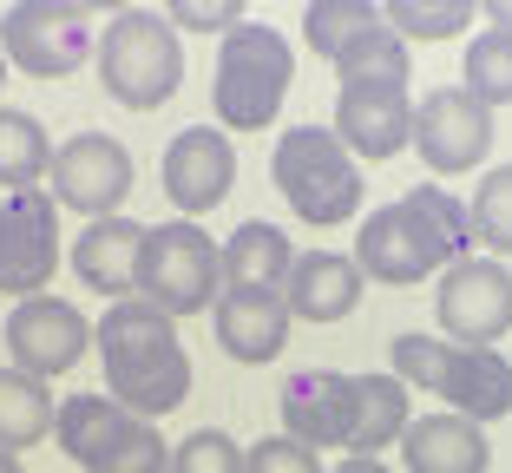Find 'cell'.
I'll return each instance as SVG.
<instances>
[{
	"label": "cell",
	"mask_w": 512,
	"mask_h": 473,
	"mask_svg": "<svg viewBox=\"0 0 512 473\" xmlns=\"http://www.w3.org/2000/svg\"><path fill=\"white\" fill-rule=\"evenodd\" d=\"M92 349L106 362V395L138 421H165L184 395H191V355L178 342V322L165 309H151L145 296H119L106 303Z\"/></svg>",
	"instance_id": "obj_1"
},
{
	"label": "cell",
	"mask_w": 512,
	"mask_h": 473,
	"mask_svg": "<svg viewBox=\"0 0 512 473\" xmlns=\"http://www.w3.org/2000/svg\"><path fill=\"white\" fill-rule=\"evenodd\" d=\"M460 257H473V217L440 184H414L407 198L368 211L362 237H355L362 276L368 283H394V290L421 283V276H440Z\"/></svg>",
	"instance_id": "obj_2"
},
{
	"label": "cell",
	"mask_w": 512,
	"mask_h": 473,
	"mask_svg": "<svg viewBox=\"0 0 512 473\" xmlns=\"http://www.w3.org/2000/svg\"><path fill=\"white\" fill-rule=\"evenodd\" d=\"M289 79H296V53L276 27H256V20H237V27L217 40V79H211V106L224 132H263V125L283 112Z\"/></svg>",
	"instance_id": "obj_3"
},
{
	"label": "cell",
	"mask_w": 512,
	"mask_h": 473,
	"mask_svg": "<svg viewBox=\"0 0 512 473\" xmlns=\"http://www.w3.org/2000/svg\"><path fill=\"white\" fill-rule=\"evenodd\" d=\"M92 66H99V86H106L119 106L158 112L184 79V40L165 14L125 7V14L106 20V33L92 46Z\"/></svg>",
	"instance_id": "obj_4"
},
{
	"label": "cell",
	"mask_w": 512,
	"mask_h": 473,
	"mask_svg": "<svg viewBox=\"0 0 512 473\" xmlns=\"http://www.w3.org/2000/svg\"><path fill=\"white\" fill-rule=\"evenodd\" d=\"M276 191L289 198V211L316 230H335L362 211V165L329 125H289L276 138Z\"/></svg>",
	"instance_id": "obj_5"
},
{
	"label": "cell",
	"mask_w": 512,
	"mask_h": 473,
	"mask_svg": "<svg viewBox=\"0 0 512 473\" xmlns=\"http://www.w3.org/2000/svg\"><path fill=\"white\" fill-rule=\"evenodd\" d=\"M53 441L86 473H171V447L158 434V421L125 414L106 388L99 395H66L53 408Z\"/></svg>",
	"instance_id": "obj_6"
},
{
	"label": "cell",
	"mask_w": 512,
	"mask_h": 473,
	"mask_svg": "<svg viewBox=\"0 0 512 473\" xmlns=\"http://www.w3.org/2000/svg\"><path fill=\"white\" fill-rule=\"evenodd\" d=\"M151 309L178 316H204L224 296V257H217L211 230L178 217V224H145V250H138V290Z\"/></svg>",
	"instance_id": "obj_7"
},
{
	"label": "cell",
	"mask_w": 512,
	"mask_h": 473,
	"mask_svg": "<svg viewBox=\"0 0 512 473\" xmlns=\"http://www.w3.org/2000/svg\"><path fill=\"white\" fill-rule=\"evenodd\" d=\"M92 14L73 0H14L0 14V60L20 66L27 79H66L92 60Z\"/></svg>",
	"instance_id": "obj_8"
},
{
	"label": "cell",
	"mask_w": 512,
	"mask_h": 473,
	"mask_svg": "<svg viewBox=\"0 0 512 473\" xmlns=\"http://www.w3.org/2000/svg\"><path fill=\"white\" fill-rule=\"evenodd\" d=\"M440 336L460 349H493L512 329V270L499 257H460L440 270V296H434Z\"/></svg>",
	"instance_id": "obj_9"
},
{
	"label": "cell",
	"mask_w": 512,
	"mask_h": 473,
	"mask_svg": "<svg viewBox=\"0 0 512 473\" xmlns=\"http://www.w3.org/2000/svg\"><path fill=\"white\" fill-rule=\"evenodd\" d=\"M60 270V204L46 184L0 198V296H46Z\"/></svg>",
	"instance_id": "obj_10"
},
{
	"label": "cell",
	"mask_w": 512,
	"mask_h": 473,
	"mask_svg": "<svg viewBox=\"0 0 512 473\" xmlns=\"http://www.w3.org/2000/svg\"><path fill=\"white\" fill-rule=\"evenodd\" d=\"M414 73H348L342 99H335V125L329 132L342 138L355 165H381V158L407 152V125H414V92H407Z\"/></svg>",
	"instance_id": "obj_11"
},
{
	"label": "cell",
	"mask_w": 512,
	"mask_h": 473,
	"mask_svg": "<svg viewBox=\"0 0 512 473\" xmlns=\"http://www.w3.org/2000/svg\"><path fill=\"white\" fill-rule=\"evenodd\" d=\"M407 145L421 152L427 171L460 178V171H473L493 152V112H486L467 86H434V92H421V106H414Z\"/></svg>",
	"instance_id": "obj_12"
},
{
	"label": "cell",
	"mask_w": 512,
	"mask_h": 473,
	"mask_svg": "<svg viewBox=\"0 0 512 473\" xmlns=\"http://www.w3.org/2000/svg\"><path fill=\"white\" fill-rule=\"evenodd\" d=\"M53 204L92 217H119V204L132 198V152L112 132H73L66 145H53Z\"/></svg>",
	"instance_id": "obj_13"
},
{
	"label": "cell",
	"mask_w": 512,
	"mask_h": 473,
	"mask_svg": "<svg viewBox=\"0 0 512 473\" xmlns=\"http://www.w3.org/2000/svg\"><path fill=\"white\" fill-rule=\"evenodd\" d=\"M86 349H92V322L66 296H20L14 316H7V355H14V368L33 375V382L66 375Z\"/></svg>",
	"instance_id": "obj_14"
},
{
	"label": "cell",
	"mask_w": 512,
	"mask_h": 473,
	"mask_svg": "<svg viewBox=\"0 0 512 473\" xmlns=\"http://www.w3.org/2000/svg\"><path fill=\"white\" fill-rule=\"evenodd\" d=\"M230 184H237V145L224 125H184L165 145V198L191 224L230 198Z\"/></svg>",
	"instance_id": "obj_15"
},
{
	"label": "cell",
	"mask_w": 512,
	"mask_h": 473,
	"mask_svg": "<svg viewBox=\"0 0 512 473\" xmlns=\"http://www.w3.org/2000/svg\"><path fill=\"white\" fill-rule=\"evenodd\" d=\"M348 421H355V375L342 368H302L283 382V428L302 447H348Z\"/></svg>",
	"instance_id": "obj_16"
},
{
	"label": "cell",
	"mask_w": 512,
	"mask_h": 473,
	"mask_svg": "<svg viewBox=\"0 0 512 473\" xmlns=\"http://www.w3.org/2000/svg\"><path fill=\"white\" fill-rule=\"evenodd\" d=\"M368 276L355 257H342V250H296V263H289L283 276V303L296 322H342L355 316V303H362Z\"/></svg>",
	"instance_id": "obj_17"
},
{
	"label": "cell",
	"mask_w": 512,
	"mask_h": 473,
	"mask_svg": "<svg viewBox=\"0 0 512 473\" xmlns=\"http://www.w3.org/2000/svg\"><path fill=\"white\" fill-rule=\"evenodd\" d=\"M211 322H217V342H224L230 362H276L296 316H289L283 290H224Z\"/></svg>",
	"instance_id": "obj_18"
},
{
	"label": "cell",
	"mask_w": 512,
	"mask_h": 473,
	"mask_svg": "<svg viewBox=\"0 0 512 473\" xmlns=\"http://www.w3.org/2000/svg\"><path fill=\"white\" fill-rule=\"evenodd\" d=\"M401 460H407V473H486V467H493V447H486L480 421L440 408V414L407 421Z\"/></svg>",
	"instance_id": "obj_19"
},
{
	"label": "cell",
	"mask_w": 512,
	"mask_h": 473,
	"mask_svg": "<svg viewBox=\"0 0 512 473\" xmlns=\"http://www.w3.org/2000/svg\"><path fill=\"white\" fill-rule=\"evenodd\" d=\"M138 250H145V224H132V217H92L73 237V270L86 290L119 303V296L138 290Z\"/></svg>",
	"instance_id": "obj_20"
},
{
	"label": "cell",
	"mask_w": 512,
	"mask_h": 473,
	"mask_svg": "<svg viewBox=\"0 0 512 473\" xmlns=\"http://www.w3.org/2000/svg\"><path fill=\"white\" fill-rule=\"evenodd\" d=\"M434 395L447 401L453 414H467V421H499V414H512V362L499 349H460L453 342L447 349V368H440Z\"/></svg>",
	"instance_id": "obj_21"
},
{
	"label": "cell",
	"mask_w": 512,
	"mask_h": 473,
	"mask_svg": "<svg viewBox=\"0 0 512 473\" xmlns=\"http://www.w3.org/2000/svg\"><path fill=\"white\" fill-rule=\"evenodd\" d=\"M217 257H224V290H283L289 263H296V244L276 224L250 217V224H237L217 244Z\"/></svg>",
	"instance_id": "obj_22"
},
{
	"label": "cell",
	"mask_w": 512,
	"mask_h": 473,
	"mask_svg": "<svg viewBox=\"0 0 512 473\" xmlns=\"http://www.w3.org/2000/svg\"><path fill=\"white\" fill-rule=\"evenodd\" d=\"M414 421L401 375H355V421H348V454L381 460V447H394Z\"/></svg>",
	"instance_id": "obj_23"
},
{
	"label": "cell",
	"mask_w": 512,
	"mask_h": 473,
	"mask_svg": "<svg viewBox=\"0 0 512 473\" xmlns=\"http://www.w3.org/2000/svg\"><path fill=\"white\" fill-rule=\"evenodd\" d=\"M375 27H381V0H309V7H302V40L329 66L342 60L355 40H368Z\"/></svg>",
	"instance_id": "obj_24"
},
{
	"label": "cell",
	"mask_w": 512,
	"mask_h": 473,
	"mask_svg": "<svg viewBox=\"0 0 512 473\" xmlns=\"http://www.w3.org/2000/svg\"><path fill=\"white\" fill-rule=\"evenodd\" d=\"M46 434H53V395H46V382L20 375V368H0V454L40 447Z\"/></svg>",
	"instance_id": "obj_25"
},
{
	"label": "cell",
	"mask_w": 512,
	"mask_h": 473,
	"mask_svg": "<svg viewBox=\"0 0 512 473\" xmlns=\"http://www.w3.org/2000/svg\"><path fill=\"white\" fill-rule=\"evenodd\" d=\"M46 165H53L46 125L20 106H0V184H7V191H27V184L46 178Z\"/></svg>",
	"instance_id": "obj_26"
},
{
	"label": "cell",
	"mask_w": 512,
	"mask_h": 473,
	"mask_svg": "<svg viewBox=\"0 0 512 473\" xmlns=\"http://www.w3.org/2000/svg\"><path fill=\"white\" fill-rule=\"evenodd\" d=\"M460 86L480 99L486 112L493 106H512V33L506 27H486V33H473L467 40V66H460Z\"/></svg>",
	"instance_id": "obj_27"
},
{
	"label": "cell",
	"mask_w": 512,
	"mask_h": 473,
	"mask_svg": "<svg viewBox=\"0 0 512 473\" xmlns=\"http://www.w3.org/2000/svg\"><path fill=\"white\" fill-rule=\"evenodd\" d=\"M473 7L480 0H381V20H388L401 40H453L460 27H473Z\"/></svg>",
	"instance_id": "obj_28"
},
{
	"label": "cell",
	"mask_w": 512,
	"mask_h": 473,
	"mask_svg": "<svg viewBox=\"0 0 512 473\" xmlns=\"http://www.w3.org/2000/svg\"><path fill=\"white\" fill-rule=\"evenodd\" d=\"M467 217H473V244H486L499 263L512 257V165H493L480 178V191H473V204H467Z\"/></svg>",
	"instance_id": "obj_29"
},
{
	"label": "cell",
	"mask_w": 512,
	"mask_h": 473,
	"mask_svg": "<svg viewBox=\"0 0 512 473\" xmlns=\"http://www.w3.org/2000/svg\"><path fill=\"white\" fill-rule=\"evenodd\" d=\"M171 473H243V447L230 441L224 428H197V434H184V441H178Z\"/></svg>",
	"instance_id": "obj_30"
},
{
	"label": "cell",
	"mask_w": 512,
	"mask_h": 473,
	"mask_svg": "<svg viewBox=\"0 0 512 473\" xmlns=\"http://www.w3.org/2000/svg\"><path fill=\"white\" fill-rule=\"evenodd\" d=\"M447 349L453 342L447 336H394V375H401L407 388H421V395H434V382H440V368H447Z\"/></svg>",
	"instance_id": "obj_31"
},
{
	"label": "cell",
	"mask_w": 512,
	"mask_h": 473,
	"mask_svg": "<svg viewBox=\"0 0 512 473\" xmlns=\"http://www.w3.org/2000/svg\"><path fill=\"white\" fill-rule=\"evenodd\" d=\"M243 473H329V467H322L316 447H302V441H289V434H276V441L243 447Z\"/></svg>",
	"instance_id": "obj_32"
},
{
	"label": "cell",
	"mask_w": 512,
	"mask_h": 473,
	"mask_svg": "<svg viewBox=\"0 0 512 473\" xmlns=\"http://www.w3.org/2000/svg\"><path fill=\"white\" fill-rule=\"evenodd\" d=\"M165 20L178 33H217V40H224L243 20V0H165Z\"/></svg>",
	"instance_id": "obj_33"
},
{
	"label": "cell",
	"mask_w": 512,
	"mask_h": 473,
	"mask_svg": "<svg viewBox=\"0 0 512 473\" xmlns=\"http://www.w3.org/2000/svg\"><path fill=\"white\" fill-rule=\"evenodd\" d=\"M329 473H394L388 460H368V454H348L342 467H329Z\"/></svg>",
	"instance_id": "obj_34"
},
{
	"label": "cell",
	"mask_w": 512,
	"mask_h": 473,
	"mask_svg": "<svg viewBox=\"0 0 512 473\" xmlns=\"http://www.w3.org/2000/svg\"><path fill=\"white\" fill-rule=\"evenodd\" d=\"M480 14L493 20V27H506V33H512V0H480Z\"/></svg>",
	"instance_id": "obj_35"
},
{
	"label": "cell",
	"mask_w": 512,
	"mask_h": 473,
	"mask_svg": "<svg viewBox=\"0 0 512 473\" xmlns=\"http://www.w3.org/2000/svg\"><path fill=\"white\" fill-rule=\"evenodd\" d=\"M73 7H86V14H125L132 0H73Z\"/></svg>",
	"instance_id": "obj_36"
},
{
	"label": "cell",
	"mask_w": 512,
	"mask_h": 473,
	"mask_svg": "<svg viewBox=\"0 0 512 473\" xmlns=\"http://www.w3.org/2000/svg\"><path fill=\"white\" fill-rule=\"evenodd\" d=\"M0 473H27V467H20V454H0Z\"/></svg>",
	"instance_id": "obj_37"
},
{
	"label": "cell",
	"mask_w": 512,
	"mask_h": 473,
	"mask_svg": "<svg viewBox=\"0 0 512 473\" xmlns=\"http://www.w3.org/2000/svg\"><path fill=\"white\" fill-rule=\"evenodd\" d=\"M0 86H7V60H0Z\"/></svg>",
	"instance_id": "obj_38"
}]
</instances>
